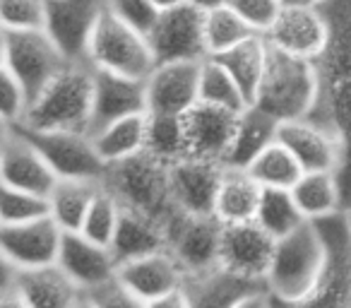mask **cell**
<instances>
[{
	"instance_id": "cell-51",
	"label": "cell",
	"mask_w": 351,
	"mask_h": 308,
	"mask_svg": "<svg viewBox=\"0 0 351 308\" xmlns=\"http://www.w3.org/2000/svg\"><path fill=\"white\" fill-rule=\"evenodd\" d=\"M5 60V29L0 27V65Z\"/></svg>"
},
{
	"instance_id": "cell-14",
	"label": "cell",
	"mask_w": 351,
	"mask_h": 308,
	"mask_svg": "<svg viewBox=\"0 0 351 308\" xmlns=\"http://www.w3.org/2000/svg\"><path fill=\"white\" fill-rule=\"evenodd\" d=\"M145 94L152 116H186L200 102V63H156Z\"/></svg>"
},
{
	"instance_id": "cell-32",
	"label": "cell",
	"mask_w": 351,
	"mask_h": 308,
	"mask_svg": "<svg viewBox=\"0 0 351 308\" xmlns=\"http://www.w3.org/2000/svg\"><path fill=\"white\" fill-rule=\"evenodd\" d=\"M147 147L145 152L156 162L173 167L176 162L191 157L186 132V118L183 116H152L147 113Z\"/></svg>"
},
{
	"instance_id": "cell-8",
	"label": "cell",
	"mask_w": 351,
	"mask_h": 308,
	"mask_svg": "<svg viewBox=\"0 0 351 308\" xmlns=\"http://www.w3.org/2000/svg\"><path fill=\"white\" fill-rule=\"evenodd\" d=\"M87 63L94 70H106L135 80H145L156 65L147 36L121 22L108 8L99 17L89 41Z\"/></svg>"
},
{
	"instance_id": "cell-36",
	"label": "cell",
	"mask_w": 351,
	"mask_h": 308,
	"mask_svg": "<svg viewBox=\"0 0 351 308\" xmlns=\"http://www.w3.org/2000/svg\"><path fill=\"white\" fill-rule=\"evenodd\" d=\"M200 102L234 113H243L250 106L234 78L215 58H205L200 63Z\"/></svg>"
},
{
	"instance_id": "cell-44",
	"label": "cell",
	"mask_w": 351,
	"mask_h": 308,
	"mask_svg": "<svg viewBox=\"0 0 351 308\" xmlns=\"http://www.w3.org/2000/svg\"><path fill=\"white\" fill-rule=\"evenodd\" d=\"M84 298H87L94 308H147V303L142 301L137 294H132L118 277L89 289V292L84 294Z\"/></svg>"
},
{
	"instance_id": "cell-4",
	"label": "cell",
	"mask_w": 351,
	"mask_h": 308,
	"mask_svg": "<svg viewBox=\"0 0 351 308\" xmlns=\"http://www.w3.org/2000/svg\"><path fill=\"white\" fill-rule=\"evenodd\" d=\"M325 265V241L315 222H303L296 231L274 244L265 287L274 301L291 303L303 298Z\"/></svg>"
},
{
	"instance_id": "cell-33",
	"label": "cell",
	"mask_w": 351,
	"mask_h": 308,
	"mask_svg": "<svg viewBox=\"0 0 351 308\" xmlns=\"http://www.w3.org/2000/svg\"><path fill=\"white\" fill-rule=\"evenodd\" d=\"M258 287H265V284L248 282V279L234 277V274L221 272V270L205 274V277H193L186 282L193 308H231L236 298Z\"/></svg>"
},
{
	"instance_id": "cell-6",
	"label": "cell",
	"mask_w": 351,
	"mask_h": 308,
	"mask_svg": "<svg viewBox=\"0 0 351 308\" xmlns=\"http://www.w3.org/2000/svg\"><path fill=\"white\" fill-rule=\"evenodd\" d=\"M166 250L181 265L188 279L219 270V246L224 224L215 215H188L171 207L161 217Z\"/></svg>"
},
{
	"instance_id": "cell-5",
	"label": "cell",
	"mask_w": 351,
	"mask_h": 308,
	"mask_svg": "<svg viewBox=\"0 0 351 308\" xmlns=\"http://www.w3.org/2000/svg\"><path fill=\"white\" fill-rule=\"evenodd\" d=\"M325 241V265L315 284L303 298L282 303L272 298V308H351V229L346 212L315 222Z\"/></svg>"
},
{
	"instance_id": "cell-48",
	"label": "cell",
	"mask_w": 351,
	"mask_h": 308,
	"mask_svg": "<svg viewBox=\"0 0 351 308\" xmlns=\"http://www.w3.org/2000/svg\"><path fill=\"white\" fill-rule=\"evenodd\" d=\"M0 308H29V306H27V301L22 298V294L12 287V289H3V292H0Z\"/></svg>"
},
{
	"instance_id": "cell-47",
	"label": "cell",
	"mask_w": 351,
	"mask_h": 308,
	"mask_svg": "<svg viewBox=\"0 0 351 308\" xmlns=\"http://www.w3.org/2000/svg\"><path fill=\"white\" fill-rule=\"evenodd\" d=\"M17 274H20V270L8 260V255L3 253V248H0V292H3V289L15 287Z\"/></svg>"
},
{
	"instance_id": "cell-29",
	"label": "cell",
	"mask_w": 351,
	"mask_h": 308,
	"mask_svg": "<svg viewBox=\"0 0 351 308\" xmlns=\"http://www.w3.org/2000/svg\"><path fill=\"white\" fill-rule=\"evenodd\" d=\"M291 196L308 222H317L344 210L341 186L335 171H303L293 183Z\"/></svg>"
},
{
	"instance_id": "cell-42",
	"label": "cell",
	"mask_w": 351,
	"mask_h": 308,
	"mask_svg": "<svg viewBox=\"0 0 351 308\" xmlns=\"http://www.w3.org/2000/svg\"><path fill=\"white\" fill-rule=\"evenodd\" d=\"M226 8H231L255 34L265 36L277 22L284 0H226Z\"/></svg>"
},
{
	"instance_id": "cell-54",
	"label": "cell",
	"mask_w": 351,
	"mask_h": 308,
	"mask_svg": "<svg viewBox=\"0 0 351 308\" xmlns=\"http://www.w3.org/2000/svg\"><path fill=\"white\" fill-rule=\"evenodd\" d=\"M346 212V222H349V229H351V210H344Z\"/></svg>"
},
{
	"instance_id": "cell-19",
	"label": "cell",
	"mask_w": 351,
	"mask_h": 308,
	"mask_svg": "<svg viewBox=\"0 0 351 308\" xmlns=\"http://www.w3.org/2000/svg\"><path fill=\"white\" fill-rule=\"evenodd\" d=\"M147 113L145 80L125 78V75L94 70V92H92V121L89 135L101 126L118 121V118Z\"/></svg>"
},
{
	"instance_id": "cell-11",
	"label": "cell",
	"mask_w": 351,
	"mask_h": 308,
	"mask_svg": "<svg viewBox=\"0 0 351 308\" xmlns=\"http://www.w3.org/2000/svg\"><path fill=\"white\" fill-rule=\"evenodd\" d=\"M3 65L20 80L32 104V99L39 97L41 89L68 65V60L44 29L5 32V60H3Z\"/></svg>"
},
{
	"instance_id": "cell-3",
	"label": "cell",
	"mask_w": 351,
	"mask_h": 308,
	"mask_svg": "<svg viewBox=\"0 0 351 308\" xmlns=\"http://www.w3.org/2000/svg\"><path fill=\"white\" fill-rule=\"evenodd\" d=\"M317 99V73L313 60L296 58L267 44L263 82L253 106L272 116L277 123L308 118Z\"/></svg>"
},
{
	"instance_id": "cell-45",
	"label": "cell",
	"mask_w": 351,
	"mask_h": 308,
	"mask_svg": "<svg viewBox=\"0 0 351 308\" xmlns=\"http://www.w3.org/2000/svg\"><path fill=\"white\" fill-rule=\"evenodd\" d=\"M147 308H193V303H191V294H188V289L181 287V289H176V292L164 294V296L149 301L147 303Z\"/></svg>"
},
{
	"instance_id": "cell-23",
	"label": "cell",
	"mask_w": 351,
	"mask_h": 308,
	"mask_svg": "<svg viewBox=\"0 0 351 308\" xmlns=\"http://www.w3.org/2000/svg\"><path fill=\"white\" fill-rule=\"evenodd\" d=\"M118 279L130 289L132 294L142 298L145 303L154 298L171 294L176 289L186 287L188 277L183 268L176 263V258L169 250L145 255V258L130 260V263L118 265Z\"/></svg>"
},
{
	"instance_id": "cell-38",
	"label": "cell",
	"mask_w": 351,
	"mask_h": 308,
	"mask_svg": "<svg viewBox=\"0 0 351 308\" xmlns=\"http://www.w3.org/2000/svg\"><path fill=\"white\" fill-rule=\"evenodd\" d=\"M118 220H121V202H118V198L104 183H99L97 196H94L87 215H84L80 234L87 236L94 244L108 248L113 241V234H116Z\"/></svg>"
},
{
	"instance_id": "cell-20",
	"label": "cell",
	"mask_w": 351,
	"mask_h": 308,
	"mask_svg": "<svg viewBox=\"0 0 351 308\" xmlns=\"http://www.w3.org/2000/svg\"><path fill=\"white\" fill-rule=\"evenodd\" d=\"M56 265L77 284L82 294H87L89 289L99 287V284L108 282L118 274V263L113 258L111 248L94 244L80 231L63 234Z\"/></svg>"
},
{
	"instance_id": "cell-12",
	"label": "cell",
	"mask_w": 351,
	"mask_h": 308,
	"mask_svg": "<svg viewBox=\"0 0 351 308\" xmlns=\"http://www.w3.org/2000/svg\"><path fill=\"white\" fill-rule=\"evenodd\" d=\"M106 0H46L44 32L68 63H87L92 34Z\"/></svg>"
},
{
	"instance_id": "cell-43",
	"label": "cell",
	"mask_w": 351,
	"mask_h": 308,
	"mask_svg": "<svg viewBox=\"0 0 351 308\" xmlns=\"http://www.w3.org/2000/svg\"><path fill=\"white\" fill-rule=\"evenodd\" d=\"M106 8L121 22H125L128 27L140 32L142 36L149 34L152 27L156 25V20L161 15V10L152 0H106Z\"/></svg>"
},
{
	"instance_id": "cell-25",
	"label": "cell",
	"mask_w": 351,
	"mask_h": 308,
	"mask_svg": "<svg viewBox=\"0 0 351 308\" xmlns=\"http://www.w3.org/2000/svg\"><path fill=\"white\" fill-rule=\"evenodd\" d=\"M108 248H111L118 265L166 250L161 222L121 205V220H118L116 234H113V241Z\"/></svg>"
},
{
	"instance_id": "cell-10",
	"label": "cell",
	"mask_w": 351,
	"mask_h": 308,
	"mask_svg": "<svg viewBox=\"0 0 351 308\" xmlns=\"http://www.w3.org/2000/svg\"><path fill=\"white\" fill-rule=\"evenodd\" d=\"M147 41L154 63H202L210 58L205 41V12L191 3L161 10Z\"/></svg>"
},
{
	"instance_id": "cell-16",
	"label": "cell",
	"mask_w": 351,
	"mask_h": 308,
	"mask_svg": "<svg viewBox=\"0 0 351 308\" xmlns=\"http://www.w3.org/2000/svg\"><path fill=\"white\" fill-rule=\"evenodd\" d=\"M63 231L51 217L0 226V248L17 270H36L56 265Z\"/></svg>"
},
{
	"instance_id": "cell-41",
	"label": "cell",
	"mask_w": 351,
	"mask_h": 308,
	"mask_svg": "<svg viewBox=\"0 0 351 308\" xmlns=\"http://www.w3.org/2000/svg\"><path fill=\"white\" fill-rule=\"evenodd\" d=\"M27 108H29V97L25 87L5 65H0V121L8 128L20 126L27 116Z\"/></svg>"
},
{
	"instance_id": "cell-30",
	"label": "cell",
	"mask_w": 351,
	"mask_h": 308,
	"mask_svg": "<svg viewBox=\"0 0 351 308\" xmlns=\"http://www.w3.org/2000/svg\"><path fill=\"white\" fill-rule=\"evenodd\" d=\"M212 58L234 78V82L239 84L243 97L253 106L255 94H258V87L265 75V63H267V41H265V36H253V39L229 49L226 54L212 56Z\"/></svg>"
},
{
	"instance_id": "cell-9",
	"label": "cell",
	"mask_w": 351,
	"mask_h": 308,
	"mask_svg": "<svg viewBox=\"0 0 351 308\" xmlns=\"http://www.w3.org/2000/svg\"><path fill=\"white\" fill-rule=\"evenodd\" d=\"M25 140L36 147L56 178H70V181H94L101 183L108 167L94 150L89 132L80 130H34L27 126H15Z\"/></svg>"
},
{
	"instance_id": "cell-35",
	"label": "cell",
	"mask_w": 351,
	"mask_h": 308,
	"mask_svg": "<svg viewBox=\"0 0 351 308\" xmlns=\"http://www.w3.org/2000/svg\"><path fill=\"white\" fill-rule=\"evenodd\" d=\"M260 188H282V191H291L293 183L301 178L303 169L296 162L291 152L282 145V142H272L267 150H263L258 157L250 162L245 169Z\"/></svg>"
},
{
	"instance_id": "cell-53",
	"label": "cell",
	"mask_w": 351,
	"mask_h": 308,
	"mask_svg": "<svg viewBox=\"0 0 351 308\" xmlns=\"http://www.w3.org/2000/svg\"><path fill=\"white\" fill-rule=\"evenodd\" d=\"M8 130H10V128H8L5 123L0 121V137H5V135H8Z\"/></svg>"
},
{
	"instance_id": "cell-24",
	"label": "cell",
	"mask_w": 351,
	"mask_h": 308,
	"mask_svg": "<svg viewBox=\"0 0 351 308\" xmlns=\"http://www.w3.org/2000/svg\"><path fill=\"white\" fill-rule=\"evenodd\" d=\"M15 289L29 308H75L84 296L58 265L20 270Z\"/></svg>"
},
{
	"instance_id": "cell-17",
	"label": "cell",
	"mask_w": 351,
	"mask_h": 308,
	"mask_svg": "<svg viewBox=\"0 0 351 308\" xmlns=\"http://www.w3.org/2000/svg\"><path fill=\"white\" fill-rule=\"evenodd\" d=\"M265 41L289 56L315 60L325 49L327 25L317 5H284Z\"/></svg>"
},
{
	"instance_id": "cell-55",
	"label": "cell",
	"mask_w": 351,
	"mask_h": 308,
	"mask_svg": "<svg viewBox=\"0 0 351 308\" xmlns=\"http://www.w3.org/2000/svg\"><path fill=\"white\" fill-rule=\"evenodd\" d=\"M0 152H3V137H0Z\"/></svg>"
},
{
	"instance_id": "cell-28",
	"label": "cell",
	"mask_w": 351,
	"mask_h": 308,
	"mask_svg": "<svg viewBox=\"0 0 351 308\" xmlns=\"http://www.w3.org/2000/svg\"><path fill=\"white\" fill-rule=\"evenodd\" d=\"M260 193H263V188L250 178L245 169L224 167V176H221L215 202V217L221 224L253 222L255 212H258Z\"/></svg>"
},
{
	"instance_id": "cell-40",
	"label": "cell",
	"mask_w": 351,
	"mask_h": 308,
	"mask_svg": "<svg viewBox=\"0 0 351 308\" xmlns=\"http://www.w3.org/2000/svg\"><path fill=\"white\" fill-rule=\"evenodd\" d=\"M46 25V0H0V27L5 32H39Z\"/></svg>"
},
{
	"instance_id": "cell-7",
	"label": "cell",
	"mask_w": 351,
	"mask_h": 308,
	"mask_svg": "<svg viewBox=\"0 0 351 308\" xmlns=\"http://www.w3.org/2000/svg\"><path fill=\"white\" fill-rule=\"evenodd\" d=\"M101 183L118 198L123 207L149 215L159 222L173 207L169 167L156 162L147 152L125 159V162L111 164Z\"/></svg>"
},
{
	"instance_id": "cell-39",
	"label": "cell",
	"mask_w": 351,
	"mask_h": 308,
	"mask_svg": "<svg viewBox=\"0 0 351 308\" xmlns=\"http://www.w3.org/2000/svg\"><path fill=\"white\" fill-rule=\"evenodd\" d=\"M39 217H49L46 198L0 183V226L25 224V222L39 220Z\"/></svg>"
},
{
	"instance_id": "cell-22",
	"label": "cell",
	"mask_w": 351,
	"mask_h": 308,
	"mask_svg": "<svg viewBox=\"0 0 351 308\" xmlns=\"http://www.w3.org/2000/svg\"><path fill=\"white\" fill-rule=\"evenodd\" d=\"M241 113L226 111L219 106L197 102L191 111L186 113V132L191 157L212 159V162L224 164L226 152L231 147Z\"/></svg>"
},
{
	"instance_id": "cell-21",
	"label": "cell",
	"mask_w": 351,
	"mask_h": 308,
	"mask_svg": "<svg viewBox=\"0 0 351 308\" xmlns=\"http://www.w3.org/2000/svg\"><path fill=\"white\" fill-rule=\"evenodd\" d=\"M277 142L291 152L303 171H335L341 167V145L335 135L308 118L279 123Z\"/></svg>"
},
{
	"instance_id": "cell-1",
	"label": "cell",
	"mask_w": 351,
	"mask_h": 308,
	"mask_svg": "<svg viewBox=\"0 0 351 308\" xmlns=\"http://www.w3.org/2000/svg\"><path fill=\"white\" fill-rule=\"evenodd\" d=\"M317 10L327 25V41L313 60L317 99L308 121L339 140L341 167L337 178L344 210H351V0H320Z\"/></svg>"
},
{
	"instance_id": "cell-2",
	"label": "cell",
	"mask_w": 351,
	"mask_h": 308,
	"mask_svg": "<svg viewBox=\"0 0 351 308\" xmlns=\"http://www.w3.org/2000/svg\"><path fill=\"white\" fill-rule=\"evenodd\" d=\"M94 68L89 63H68L36 99H32L20 126L34 130L89 132L92 121Z\"/></svg>"
},
{
	"instance_id": "cell-27",
	"label": "cell",
	"mask_w": 351,
	"mask_h": 308,
	"mask_svg": "<svg viewBox=\"0 0 351 308\" xmlns=\"http://www.w3.org/2000/svg\"><path fill=\"white\" fill-rule=\"evenodd\" d=\"M147 113L137 116L118 118V121L101 126L99 130L92 132V142L97 154L106 167L118 162H125L130 157L142 154L147 147Z\"/></svg>"
},
{
	"instance_id": "cell-18",
	"label": "cell",
	"mask_w": 351,
	"mask_h": 308,
	"mask_svg": "<svg viewBox=\"0 0 351 308\" xmlns=\"http://www.w3.org/2000/svg\"><path fill=\"white\" fill-rule=\"evenodd\" d=\"M56 181L58 178L36 152V147L10 128L3 137V152H0V183L49 198Z\"/></svg>"
},
{
	"instance_id": "cell-31",
	"label": "cell",
	"mask_w": 351,
	"mask_h": 308,
	"mask_svg": "<svg viewBox=\"0 0 351 308\" xmlns=\"http://www.w3.org/2000/svg\"><path fill=\"white\" fill-rule=\"evenodd\" d=\"M97 188L99 183L94 181H70V178L56 181L46 200H49V217L63 234L82 229L84 215L97 196Z\"/></svg>"
},
{
	"instance_id": "cell-34",
	"label": "cell",
	"mask_w": 351,
	"mask_h": 308,
	"mask_svg": "<svg viewBox=\"0 0 351 308\" xmlns=\"http://www.w3.org/2000/svg\"><path fill=\"white\" fill-rule=\"evenodd\" d=\"M255 222L272 236L274 241L284 239L291 231H296L303 222H308L301 215L296 200H293L291 191H282V188H263L258 202V212H255Z\"/></svg>"
},
{
	"instance_id": "cell-46",
	"label": "cell",
	"mask_w": 351,
	"mask_h": 308,
	"mask_svg": "<svg viewBox=\"0 0 351 308\" xmlns=\"http://www.w3.org/2000/svg\"><path fill=\"white\" fill-rule=\"evenodd\" d=\"M231 308H272V296H269L267 287H258L236 298Z\"/></svg>"
},
{
	"instance_id": "cell-50",
	"label": "cell",
	"mask_w": 351,
	"mask_h": 308,
	"mask_svg": "<svg viewBox=\"0 0 351 308\" xmlns=\"http://www.w3.org/2000/svg\"><path fill=\"white\" fill-rule=\"evenodd\" d=\"M159 10H171V8H178L183 5V3H188V0H152Z\"/></svg>"
},
{
	"instance_id": "cell-13",
	"label": "cell",
	"mask_w": 351,
	"mask_h": 308,
	"mask_svg": "<svg viewBox=\"0 0 351 308\" xmlns=\"http://www.w3.org/2000/svg\"><path fill=\"white\" fill-rule=\"evenodd\" d=\"M274 244L277 241L258 224V222H241L224 224L219 246V270L248 282H263L272 263Z\"/></svg>"
},
{
	"instance_id": "cell-26",
	"label": "cell",
	"mask_w": 351,
	"mask_h": 308,
	"mask_svg": "<svg viewBox=\"0 0 351 308\" xmlns=\"http://www.w3.org/2000/svg\"><path fill=\"white\" fill-rule=\"evenodd\" d=\"M279 123L258 106H248L239 116L236 132L231 147L224 157V167L229 169H248L250 162L258 157L260 152L267 150L272 142H277Z\"/></svg>"
},
{
	"instance_id": "cell-49",
	"label": "cell",
	"mask_w": 351,
	"mask_h": 308,
	"mask_svg": "<svg viewBox=\"0 0 351 308\" xmlns=\"http://www.w3.org/2000/svg\"><path fill=\"white\" fill-rule=\"evenodd\" d=\"M191 5H195L197 10L202 12H210V10H217V8H224L226 0H188Z\"/></svg>"
},
{
	"instance_id": "cell-52",
	"label": "cell",
	"mask_w": 351,
	"mask_h": 308,
	"mask_svg": "<svg viewBox=\"0 0 351 308\" xmlns=\"http://www.w3.org/2000/svg\"><path fill=\"white\" fill-rule=\"evenodd\" d=\"M75 308H94V306H92V303L87 301V298L82 296V301H80V303H77V306H75Z\"/></svg>"
},
{
	"instance_id": "cell-37",
	"label": "cell",
	"mask_w": 351,
	"mask_h": 308,
	"mask_svg": "<svg viewBox=\"0 0 351 308\" xmlns=\"http://www.w3.org/2000/svg\"><path fill=\"white\" fill-rule=\"evenodd\" d=\"M260 36L236 15L231 8H217V10L205 12V41H207V54L219 56L226 54L234 46L243 44V41Z\"/></svg>"
},
{
	"instance_id": "cell-15",
	"label": "cell",
	"mask_w": 351,
	"mask_h": 308,
	"mask_svg": "<svg viewBox=\"0 0 351 308\" xmlns=\"http://www.w3.org/2000/svg\"><path fill=\"white\" fill-rule=\"evenodd\" d=\"M224 164L202 157H186L169 167L171 200L188 215H215Z\"/></svg>"
}]
</instances>
